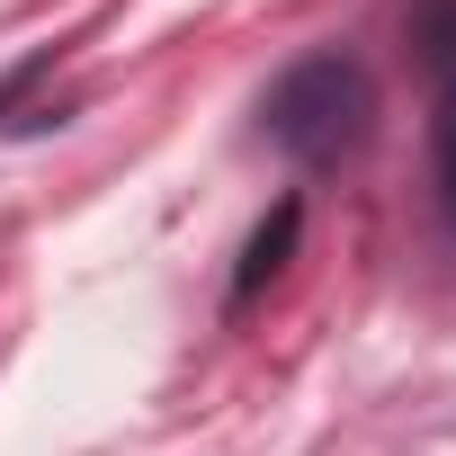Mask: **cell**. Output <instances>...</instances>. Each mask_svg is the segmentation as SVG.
<instances>
[{
	"label": "cell",
	"mask_w": 456,
	"mask_h": 456,
	"mask_svg": "<svg viewBox=\"0 0 456 456\" xmlns=\"http://www.w3.org/2000/svg\"><path fill=\"white\" fill-rule=\"evenodd\" d=\"M269 134H278L296 161H340V152L367 134V72H358L349 54L296 63V72L269 90Z\"/></svg>",
	"instance_id": "6da1fadb"
},
{
	"label": "cell",
	"mask_w": 456,
	"mask_h": 456,
	"mask_svg": "<svg viewBox=\"0 0 456 456\" xmlns=\"http://www.w3.org/2000/svg\"><path fill=\"white\" fill-rule=\"evenodd\" d=\"M296 224H305V206L296 197H278V215L251 233V251H242V278H233V296H260L278 269H287V251H296Z\"/></svg>",
	"instance_id": "7a4b0ae2"
},
{
	"label": "cell",
	"mask_w": 456,
	"mask_h": 456,
	"mask_svg": "<svg viewBox=\"0 0 456 456\" xmlns=\"http://www.w3.org/2000/svg\"><path fill=\"white\" fill-rule=\"evenodd\" d=\"M438 188H447V215H456V90H447V117H438Z\"/></svg>",
	"instance_id": "3957f363"
}]
</instances>
